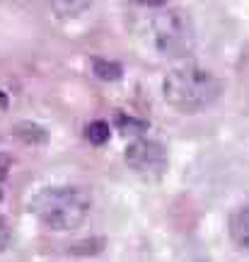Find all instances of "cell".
I'll use <instances>...</instances> for the list:
<instances>
[{
	"label": "cell",
	"instance_id": "obj_11",
	"mask_svg": "<svg viewBox=\"0 0 249 262\" xmlns=\"http://www.w3.org/2000/svg\"><path fill=\"white\" fill-rule=\"evenodd\" d=\"M140 5H148V8H157V5H165V0H138Z\"/></svg>",
	"mask_w": 249,
	"mask_h": 262
},
{
	"label": "cell",
	"instance_id": "obj_4",
	"mask_svg": "<svg viewBox=\"0 0 249 262\" xmlns=\"http://www.w3.org/2000/svg\"><path fill=\"white\" fill-rule=\"evenodd\" d=\"M126 163L129 168L143 180H160L167 172V150L162 143L157 141H148V139H138L129 143L126 148Z\"/></svg>",
	"mask_w": 249,
	"mask_h": 262
},
{
	"label": "cell",
	"instance_id": "obj_7",
	"mask_svg": "<svg viewBox=\"0 0 249 262\" xmlns=\"http://www.w3.org/2000/svg\"><path fill=\"white\" fill-rule=\"evenodd\" d=\"M94 73L99 75L102 80H119L121 78V66L97 58V61H94Z\"/></svg>",
	"mask_w": 249,
	"mask_h": 262
},
{
	"label": "cell",
	"instance_id": "obj_6",
	"mask_svg": "<svg viewBox=\"0 0 249 262\" xmlns=\"http://www.w3.org/2000/svg\"><path fill=\"white\" fill-rule=\"evenodd\" d=\"M109 124L107 122H90L85 126V139L94 143V146H102V143H107L109 141Z\"/></svg>",
	"mask_w": 249,
	"mask_h": 262
},
{
	"label": "cell",
	"instance_id": "obj_2",
	"mask_svg": "<svg viewBox=\"0 0 249 262\" xmlns=\"http://www.w3.org/2000/svg\"><path fill=\"white\" fill-rule=\"evenodd\" d=\"M29 211L54 231H73L90 214V196L78 187H46L32 196Z\"/></svg>",
	"mask_w": 249,
	"mask_h": 262
},
{
	"label": "cell",
	"instance_id": "obj_8",
	"mask_svg": "<svg viewBox=\"0 0 249 262\" xmlns=\"http://www.w3.org/2000/svg\"><path fill=\"white\" fill-rule=\"evenodd\" d=\"M17 136H22L24 141H46V131L37 126V124H19L17 126Z\"/></svg>",
	"mask_w": 249,
	"mask_h": 262
},
{
	"label": "cell",
	"instance_id": "obj_5",
	"mask_svg": "<svg viewBox=\"0 0 249 262\" xmlns=\"http://www.w3.org/2000/svg\"><path fill=\"white\" fill-rule=\"evenodd\" d=\"M230 238L237 248L249 250V206L235 209L230 216Z\"/></svg>",
	"mask_w": 249,
	"mask_h": 262
},
{
	"label": "cell",
	"instance_id": "obj_9",
	"mask_svg": "<svg viewBox=\"0 0 249 262\" xmlns=\"http://www.w3.org/2000/svg\"><path fill=\"white\" fill-rule=\"evenodd\" d=\"M119 124L123 126V129H129L131 134H140V131L148 126L145 122H136V119H131V117H129V119H126V117H119Z\"/></svg>",
	"mask_w": 249,
	"mask_h": 262
},
{
	"label": "cell",
	"instance_id": "obj_10",
	"mask_svg": "<svg viewBox=\"0 0 249 262\" xmlns=\"http://www.w3.org/2000/svg\"><path fill=\"white\" fill-rule=\"evenodd\" d=\"M8 243H10V226H8V221L0 216V250H5Z\"/></svg>",
	"mask_w": 249,
	"mask_h": 262
},
{
	"label": "cell",
	"instance_id": "obj_3",
	"mask_svg": "<svg viewBox=\"0 0 249 262\" xmlns=\"http://www.w3.org/2000/svg\"><path fill=\"white\" fill-rule=\"evenodd\" d=\"M194 25L182 10H165L150 22V41L160 56H184L194 49Z\"/></svg>",
	"mask_w": 249,
	"mask_h": 262
},
{
	"label": "cell",
	"instance_id": "obj_1",
	"mask_svg": "<svg viewBox=\"0 0 249 262\" xmlns=\"http://www.w3.org/2000/svg\"><path fill=\"white\" fill-rule=\"evenodd\" d=\"M162 93L175 110L194 114L211 107L220 97L222 85L211 71H206L196 63H186L179 68H172L167 73L165 83H162Z\"/></svg>",
	"mask_w": 249,
	"mask_h": 262
}]
</instances>
